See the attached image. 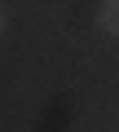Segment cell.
Returning <instances> with one entry per match:
<instances>
[{
	"instance_id": "obj_2",
	"label": "cell",
	"mask_w": 119,
	"mask_h": 132,
	"mask_svg": "<svg viewBox=\"0 0 119 132\" xmlns=\"http://www.w3.org/2000/svg\"><path fill=\"white\" fill-rule=\"evenodd\" d=\"M5 31H9V9L0 5V35H5Z\"/></svg>"
},
{
	"instance_id": "obj_3",
	"label": "cell",
	"mask_w": 119,
	"mask_h": 132,
	"mask_svg": "<svg viewBox=\"0 0 119 132\" xmlns=\"http://www.w3.org/2000/svg\"><path fill=\"white\" fill-rule=\"evenodd\" d=\"M0 5H5V0H0Z\"/></svg>"
},
{
	"instance_id": "obj_1",
	"label": "cell",
	"mask_w": 119,
	"mask_h": 132,
	"mask_svg": "<svg viewBox=\"0 0 119 132\" xmlns=\"http://www.w3.org/2000/svg\"><path fill=\"white\" fill-rule=\"evenodd\" d=\"M93 22H97V31H101V35L119 40V0H97V13H93Z\"/></svg>"
}]
</instances>
